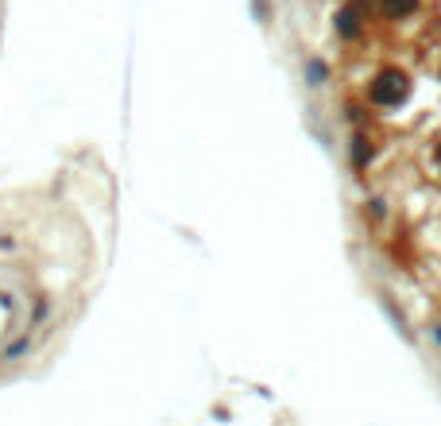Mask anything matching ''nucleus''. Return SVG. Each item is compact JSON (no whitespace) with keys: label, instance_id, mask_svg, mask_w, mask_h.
<instances>
[{"label":"nucleus","instance_id":"nucleus-1","mask_svg":"<svg viewBox=\"0 0 441 426\" xmlns=\"http://www.w3.org/2000/svg\"><path fill=\"white\" fill-rule=\"evenodd\" d=\"M414 0H387V12H406Z\"/></svg>","mask_w":441,"mask_h":426}]
</instances>
